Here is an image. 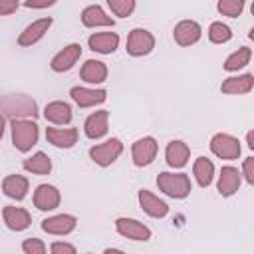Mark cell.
<instances>
[{"instance_id": "e0dca14e", "label": "cell", "mask_w": 254, "mask_h": 254, "mask_svg": "<svg viewBox=\"0 0 254 254\" xmlns=\"http://www.w3.org/2000/svg\"><path fill=\"white\" fill-rule=\"evenodd\" d=\"M2 218H4V224L10 228V230H26L32 222V216L26 208H20V206H4L2 208Z\"/></svg>"}, {"instance_id": "4fadbf2b", "label": "cell", "mask_w": 254, "mask_h": 254, "mask_svg": "<svg viewBox=\"0 0 254 254\" xmlns=\"http://www.w3.org/2000/svg\"><path fill=\"white\" fill-rule=\"evenodd\" d=\"M52 18L48 16V18H40V20H36V22H32L30 26H26V30L18 36V44L20 46H24V48H28V46H34L38 40H42L44 36H46V32L50 30V26H52Z\"/></svg>"}, {"instance_id": "4316f807", "label": "cell", "mask_w": 254, "mask_h": 254, "mask_svg": "<svg viewBox=\"0 0 254 254\" xmlns=\"http://www.w3.org/2000/svg\"><path fill=\"white\" fill-rule=\"evenodd\" d=\"M192 173H194V179H196L198 187L204 189V187H208V185L212 183V179H214V165H212L210 159L198 157V159L194 161V165H192Z\"/></svg>"}, {"instance_id": "f546056e", "label": "cell", "mask_w": 254, "mask_h": 254, "mask_svg": "<svg viewBox=\"0 0 254 254\" xmlns=\"http://www.w3.org/2000/svg\"><path fill=\"white\" fill-rule=\"evenodd\" d=\"M232 38V30L222 22H212L208 28V40L212 44H226Z\"/></svg>"}, {"instance_id": "83f0119b", "label": "cell", "mask_w": 254, "mask_h": 254, "mask_svg": "<svg viewBox=\"0 0 254 254\" xmlns=\"http://www.w3.org/2000/svg\"><path fill=\"white\" fill-rule=\"evenodd\" d=\"M22 167H24L28 173H34V175H50V171H52V161H50V157H48L46 153L38 151V153H34L32 157L24 159Z\"/></svg>"}, {"instance_id": "f1b7e54d", "label": "cell", "mask_w": 254, "mask_h": 254, "mask_svg": "<svg viewBox=\"0 0 254 254\" xmlns=\"http://www.w3.org/2000/svg\"><path fill=\"white\" fill-rule=\"evenodd\" d=\"M250 58H252V50L246 48V46H242V48H238L236 52H232L224 60V69L226 71H238V69H242L244 65L250 64Z\"/></svg>"}, {"instance_id": "e575fe53", "label": "cell", "mask_w": 254, "mask_h": 254, "mask_svg": "<svg viewBox=\"0 0 254 254\" xmlns=\"http://www.w3.org/2000/svg\"><path fill=\"white\" fill-rule=\"evenodd\" d=\"M50 250H52V254H75V246H71V244H67V242H54L52 246H50Z\"/></svg>"}, {"instance_id": "484cf974", "label": "cell", "mask_w": 254, "mask_h": 254, "mask_svg": "<svg viewBox=\"0 0 254 254\" xmlns=\"http://www.w3.org/2000/svg\"><path fill=\"white\" fill-rule=\"evenodd\" d=\"M85 83H103L107 79V65L99 60H87L79 71Z\"/></svg>"}, {"instance_id": "7a4b0ae2", "label": "cell", "mask_w": 254, "mask_h": 254, "mask_svg": "<svg viewBox=\"0 0 254 254\" xmlns=\"http://www.w3.org/2000/svg\"><path fill=\"white\" fill-rule=\"evenodd\" d=\"M10 131H12L14 147L22 153H28L38 143V137H40V129L34 119H14Z\"/></svg>"}, {"instance_id": "3957f363", "label": "cell", "mask_w": 254, "mask_h": 254, "mask_svg": "<svg viewBox=\"0 0 254 254\" xmlns=\"http://www.w3.org/2000/svg\"><path fill=\"white\" fill-rule=\"evenodd\" d=\"M157 187H159V190H163L171 198H185L192 190L190 179L185 173H167V171L165 173H159Z\"/></svg>"}, {"instance_id": "836d02e7", "label": "cell", "mask_w": 254, "mask_h": 254, "mask_svg": "<svg viewBox=\"0 0 254 254\" xmlns=\"http://www.w3.org/2000/svg\"><path fill=\"white\" fill-rule=\"evenodd\" d=\"M242 175H244V179L250 185H254V157L244 159V163H242Z\"/></svg>"}, {"instance_id": "277c9868", "label": "cell", "mask_w": 254, "mask_h": 254, "mask_svg": "<svg viewBox=\"0 0 254 254\" xmlns=\"http://www.w3.org/2000/svg\"><path fill=\"white\" fill-rule=\"evenodd\" d=\"M123 153V143L117 139V137H111L107 139L105 143H99V145H93L89 149V157L95 165L99 167H109L111 163H115V159Z\"/></svg>"}, {"instance_id": "7402d4cb", "label": "cell", "mask_w": 254, "mask_h": 254, "mask_svg": "<svg viewBox=\"0 0 254 254\" xmlns=\"http://www.w3.org/2000/svg\"><path fill=\"white\" fill-rule=\"evenodd\" d=\"M252 87H254V75L242 73V75L224 79L222 85H220V91L226 93V95H242V93L252 91Z\"/></svg>"}, {"instance_id": "2e32d148", "label": "cell", "mask_w": 254, "mask_h": 254, "mask_svg": "<svg viewBox=\"0 0 254 254\" xmlns=\"http://www.w3.org/2000/svg\"><path fill=\"white\" fill-rule=\"evenodd\" d=\"M242 183V173H238L236 167H222L218 175V192L222 196H232Z\"/></svg>"}, {"instance_id": "9c48e42d", "label": "cell", "mask_w": 254, "mask_h": 254, "mask_svg": "<svg viewBox=\"0 0 254 254\" xmlns=\"http://www.w3.org/2000/svg\"><path fill=\"white\" fill-rule=\"evenodd\" d=\"M115 230L121 236L129 238V240H143L145 242V240L151 238V228L145 226L143 222L135 220V218H125V216L117 218L115 220Z\"/></svg>"}, {"instance_id": "1f68e13d", "label": "cell", "mask_w": 254, "mask_h": 254, "mask_svg": "<svg viewBox=\"0 0 254 254\" xmlns=\"http://www.w3.org/2000/svg\"><path fill=\"white\" fill-rule=\"evenodd\" d=\"M107 4L111 8V12L119 18H127L135 10V0H107Z\"/></svg>"}, {"instance_id": "5bb4252c", "label": "cell", "mask_w": 254, "mask_h": 254, "mask_svg": "<svg viewBox=\"0 0 254 254\" xmlns=\"http://www.w3.org/2000/svg\"><path fill=\"white\" fill-rule=\"evenodd\" d=\"M71 99L79 105V107H93L99 105L107 99V91L105 89H89V87H71L69 89Z\"/></svg>"}, {"instance_id": "74e56055", "label": "cell", "mask_w": 254, "mask_h": 254, "mask_svg": "<svg viewBox=\"0 0 254 254\" xmlns=\"http://www.w3.org/2000/svg\"><path fill=\"white\" fill-rule=\"evenodd\" d=\"M246 143H248V147L254 151V129H250V131L246 133Z\"/></svg>"}, {"instance_id": "8fae6325", "label": "cell", "mask_w": 254, "mask_h": 254, "mask_svg": "<svg viewBox=\"0 0 254 254\" xmlns=\"http://www.w3.org/2000/svg\"><path fill=\"white\" fill-rule=\"evenodd\" d=\"M75 224H77V218L73 214H56L42 220V230L54 236H64V234H69L75 228Z\"/></svg>"}, {"instance_id": "52a82bcc", "label": "cell", "mask_w": 254, "mask_h": 254, "mask_svg": "<svg viewBox=\"0 0 254 254\" xmlns=\"http://www.w3.org/2000/svg\"><path fill=\"white\" fill-rule=\"evenodd\" d=\"M157 151H159V145H157V141L153 137H141L131 147L133 163L137 167H147V165H151L155 161Z\"/></svg>"}, {"instance_id": "9a60e30c", "label": "cell", "mask_w": 254, "mask_h": 254, "mask_svg": "<svg viewBox=\"0 0 254 254\" xmlns=\"http://www.w3.org/2000/svg\"><path fill=\"white\" fill-rule=\"evenodd\" d=\"M46 139L60 149H69L77 143V129L75 127H48Z\"/></svg>"}, {"instance_id": "8992f818", "label": "cell", "mask_w": 254, "mask_h": 254, "mask_svg": "<svg viewBox=\"0 0 254 254\" xmlns=\"http://www.w3.org/2000/svg\"><path fill=\"white\" fill-rule=\"evenodd\" d=\"M210 151L218 157V159H226V161H234L240 157V141L234 135L228 133H216L210 139Z\"/></svg>"}, {"instance_id": "ac0fdd59", "label": "cell", "mask_w": 254, "mask_h": 254, "mask_svg": "<svg viewBox=\"0 0 254 254\" xmlns=\"http://www.w3.org/2000/svg\"><path fill=\"white\" fill-rule=\"evenodd\" d=\"M107 121H109V111L101 109V111L91 113V115L85 119V123H83L85 137H89V139H101V137L107 133V129H109Z\"/></svg>"}, {"instance_id": "d590c367", "label": "cell", "mask_w": 254, "mask_h": 254, "mask_svg": "<svg viewBox=\"0 0 254 254\" xmlns=\"http://www.w3.org/2000/svg\"><path fill=\"white\" fill-rule=\"evenodd\" d=\"M18 4H20V0H0V14L2 16H8V14L16 12Z\"/></svg>"}, {"instance_id": "5b68a950", "label": "cell", "mask_w": 254, "mask_h": 254, "mask_svg": "<svg viewBox=\"0 0 254 254\" xmlns=\"http://www.w3.org/2000/svg\"><path fill=\"white\" fill-rule=\"evenodd\" d=\"M155 48V36L145 28H133L127 36V54L133 58H141L151 54Z\"/></svg>"}, {"instance_id": "f35d334b", "label": "cell", "mask_w": 254, "mask_h": 254, "mask_svg": "<svg viewBox=\"0 0 254 254\" xmlns=\"http://www.w3.org/2000/svg\"><path fill=\"white\" fill-rule=\"evenodd\" d=\"M248 38H250V40H252V42H254V28H252V30H250V32H248Z\"/></svg>"}, {"instance_id": "7c38bea8", "label": "cell", "mask_w": 254, "mask_h": 254, "mask_svg": "<svg viewBox=\"0 0 254 254\" xmlns=\"http://www.w3.org/2000/svg\"><path fill=\"white\" fill-rule=\"evenodd\" d=\"M62 194L54 185H40L34 190V206L38 210H54L60 206Z\"/></svg>"}, {"instance_id": "ab89813d", "label": "cell", "mask_w": 254, "mask_h": 254, "mask_svg": "<svg viewBox=\"0 0 254 254\" xmlns=\"http://www.w3.org/2000/svg\"><path fill=\"white\" fill-rule=\"evenodd\" d=\"M250 12H252V16H254V2H252V8H250Z\"/></svg>"}, {"instance_id": "44dd1931", "label": "cell", "mask_w": 254, "mask_h": 254, "mask_svg": "<svg viewBox=\"0 0 254 254\" xmlns=\"http://www.w3.org/2000/svg\"><path fill=\"white\" fill-rule=\"evenodd\" d=\"M139 204H141V208H143L149 216H153V218H163V216H167V212H169L167 202L161 200L159 196H155L153 192L145 190V189L139 190Z\"/></svg>"}, {"instance_id": "cb8c5ba5", "label": "cell", "mask_w": 254, "mask_h": 254, "mask_svg": "<svg viewBox=\"0 0 254 254\" xmlns=\"http://www.w3.org/2000/svg\"><path fill=\"white\" fill-rule=\"evenodd\" d=\"M44 117L54 125H67L71 121V107L65 101H50L44 109Z\"/></svg>"}, {"instance_id": "4dcf8cb0", "label": "cell", "mask_w": 254, "mask_h": 254, "mask_svg": "<svg viewBox=\"0 0 254 254\" xmlns=\"http://www.w3.org/2000/svg\"><path fill=\"white\" fill-rule=\"evenodd\" d=\"M218 12L222 16H228V18H236L242 14L244 10V0H218L216 4Z\"/></svg>"}, {"instance_id": "ffe728a7", "label": "cell", "mask_w": 254, "mask_h": 254, "mask_svg": "<svg viewBox=\"0 0 254 254\" xmlns=\"http://www.w3.org/2000/svg\"><path fill=\"white\" fill-rule=\"evenodd\" d=\"M87 44H89V50L97 54H113L119 46V36L115 32H97L89 36Z\"/></svg>"}, {"instance_id": "6da1fadb", "label": "cell", "mask_w": 254, "mask_h": 254, "mask_svg": "<svg viewBox=\"0 0 254 254\" xmlns=\"http://www.w3.org/2000/svg\"><path fill=\"white\" fill-rule=\"evenodd\" d=\"M2 115L4 119H36L40 115L38 103L24 93H8L2 97Z\"/></svg>"}, {"instance_id": "d6a6232c", "label": "cell", "mask_w": 254, "mask_h": 254, "mask_svg": "<svg viewBox=\"0 0 254 254\" xmlns=\"http://www.w3.org/2000/svg\"><path fill=\"white\" fill-rule=\"evenodd\" d=\"M22 250L26 254H44L46 252V244L42 240H38V238H26L22 242Z\"/></svg>"}, {"instance_id": "d4e9b609", "label": "cell", "mask_w": 254, "mask_h": 254, "mask_svg": "<svg viewBox=\"0 0 254 254\" xmlns=\"http://www.w3.org/2000/svg\"><path fill=\"white\" fill-rule=\"evenodd\" d=\"M28 179L22 175H8L2 181V190L6 196L14 198V200H22L28 194Z\"/></svg>"}, {"instance_id": "603a6c76", "label": "cell", "mask_w": 254, "mask_h": 254, "mask_svg": "<svg viewBox=\"0 0 254 254\" xmlns=\"http://www.w3.org/2000/svg\"><path fill=\"white\" fill-rule=\"evenodd\" d=\"M81 22L87 28H99V26H113L115 24V20L111 16H107L105 10L101 6H97V4H91V6L83 8Z\"/></svg>"}, {"instance_id": "d6986e66", "label": "cell", "mask_w": 254, "mask_h": 254, "mask_svg": "<svg viewBox=\"0 0 254 254\" xmlns=\"http://www.w3.org/2000/svg\"><path fill=\"white\" fill-rule=\"evenodd\" d=\"M189 157H190V149L185 141H171L165 149V159H167V165L173 167V169H181L189 163Z\"/></svg>"}, {"instance_id": "ba28073f", "label": "cell", "mask_w": 254, "mask_h": 254, "mask_svg": "<svg viewBox=\"0 0 254 254\" xmlns=\"http://www.w3.org/2000/svg\"><path fill=\"white\" fill-rule=\"evenodd\" d=\"M200 36H202V28H200V24L194 22V20H181V22L175 26V30H173L175 42H177L179 46H183V48L196 44V42L200 40Z\"/></svg>"}, {"instance_id": "30bf717a", "label": "cell", "mask_w": 254, "mask_h": 254, "mask_svg": "<svg viewBox=\"0 0 254 254\" xmlns=\"http://www.w3.org/2000/svg\"><path fill=\"white\" fill-rule=\"evenodd\" d=\"M79 58H81V46H79V44H67L62 52H58V54L52 58L50 67H52L54 71H58V73H64V71L71 69V67L77 64Z\"/></svg>"}, {"instance_id": "8d00e7d4", "label": "cell", "mask_w": 254, "mask_h": 254, "mask_svg": "<svg viewBox=\"0 0 254 254\" xmlns=\"http://www.w3.org/2000/svg\"><path fill=\"white\" fill-rule=\"evenodd\" d=\"M58 0H26L24 4L28 8H48V6H54Z\"/></svg>"}]
</instances>
